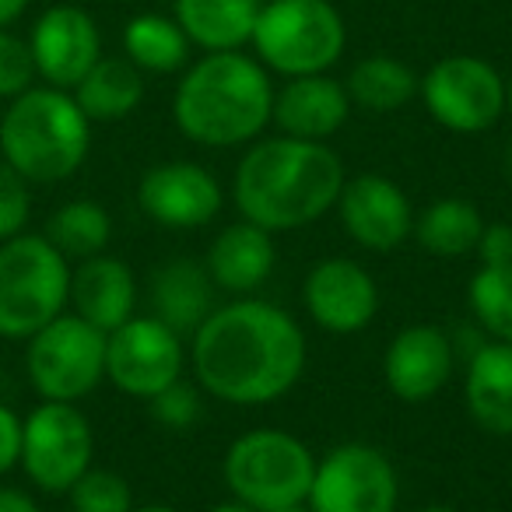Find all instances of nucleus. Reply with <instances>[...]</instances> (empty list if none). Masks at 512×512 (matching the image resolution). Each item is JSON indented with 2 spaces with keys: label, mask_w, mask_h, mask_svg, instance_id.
<instances>
[{
  "label": "nucleus",
  "mask_w": 512,
  "mask_h": 512,
  "mask_svg": "<svg viewBox=\"0 0 512 512\" xmlns=\"http://www.w3.org/2000/svg\"><path fill=\"white\" fill-rule=\"evenodd\" d=\"M306 337L285 309L239 299L214 309L193 334V372L214 400L271 404L299 383Z\"/></svg>",
  "instance_id": "obj_1"
},
{
  "label": "nucleus",
  "mask_w": 512,
  "mask_h": 512,
  "mask_svg": "<svg viewBox=\"0 0 512 512\" xmlns=\"http://www.w3.org/2000/svg\"><path fill=\"white\" fill-rule=\"evenodd\" d=\"M344 190V165L323 141L271 137L242 155L235 204L267 232H288L323 218Z\"/></svg>",
  "instance_id": "obj_2"
},
{
  "label": "nucleus",
  "mask_w": 512,
  "mask_h": 512,
  "mask_svg": "<svg viewBox=\"0 0 512 512\" xmlns=\"http://www.w3.org/2000/svg\"><path fill=\"white\" fill-rule=\"evenodd\" d=\"M274 88L264 64L239 50L207 53L183 74L172 116L193 144L235 148L264 134L271 123Z\"/></svg>",
  "instance_id": "obj_3"
},
{
  "label": "nucleus",
  "mask_w": 512,
  "mask_h": 512,
  "mask_svg": "<svg viewBox=\"0 0 512 512\" xmlns=\"http://www.w3.org/2000/svg\"><path fill=\"white\" fill-rule=\"evenodd\" d=\"M92 148V120L71 92L32 85L0 116V158L25 183L50 186L71 179Z\"/></svg>",
  "instance_id": "obj_4"
},
{
  "label": "nucleus",
  "mask_w": 512,
  "mask_h": 512,
  "mask_svg": "<svg viewBox=\"0 0 512 512\" xmlns=\"http://www.w3.org/2000/svg\"><path fill=\"white\" fill-rule=\"evenodd\" d=\"M71 302L67 256L46 235L0 242V337L29 341Z\"/></svg>",
  "instance_id": "obj_5"
},
{
  "label": "nucleus",
  "mask_w": 512,
  "mask_h": 512,
  "mask_svg": "<svg viewBox=\"0 0 512 512\" xmlns=\"http://www.w3.org/2000/svg\"><path fill=\"white\" fill-rule=\"evenodd\" d=\"M316 456L302 439L281 428H256L228 446L225 484L235 502L256 512H281L309 502Z\"/></svg>",
  "instance_id": "obj_6"
},
{
  "label": "nucleus",
  "mask_w": 512,
  "mask_h": 512,
  "mask_svg": "<svg viewBox=\"0 0 512 512\" xmlns=\"http://www.w3.org/2000/svg\"><path fill=\"white\" fill-rule=\"evenodd\" d=\"M260 64L285 78L327 74L348 46L341 11L330 0H267L253 29Z\"/></svg>",
  "instance_id": "obj_7"
},
{
  "label": "nucleus",
  "mask_w": 512,
  "mask_h": 512,
  "mask_svg": "<svg viewBox=\"0 0 512 512\" xmlns=\"http://www.w3.org/2000/svg\"><path fill=\"white\" fill-rule=\"evenodd\" d=\"M106 337L109 334L81 320L78 313H60L53 323L36 330L25 348L32 390L43 400L60 404L88 397L106 379Z\"/></svg>",
  "instance_id": "obj_8"
},
{
  "label": "nucleus",
  "mask_w": 512,
  "mask_h": 512,
  "mask_svg": "<svg viewBox=\"0 0 512 512\" xmlns=\"http://www.w3.org/2000/svg\"><path fill=\"white\" fill-rule=\"evenodd\" d=\"M95 435L88 418L74 404L43 400L22 421V467L36 488L67 495L81 474L92 467Z\"/></svg>",
  "instance_id": "obj_9"
},
{
  "label": "nucleus",
  "mask_w": 512,
  "mask_h": 512,
  "mask_svg": "<svg viewBox=\"0 0 512 512\" xmlns=\"http://www.w3.org/2000/svg\"><path fill=\"white\" fill-rule=\"evenodd\" d=\"M418 95L435 123L453 134H484L505 113V78L481 57L453 53L421 78Z\"/></svg>",
  "instance_id": "obj_10"
},
{
  "label": "nucleus",
  "mask_w": 512,
  "mask_h": 512,
  "mask_svg": "<svg viewBox=\"0 0 512 512\" xmlns=\"http://www.w3.org/2000/svg\"><path fill=\"white\" fill-rule=\"evenodd\" d=\"M397 470L390 456L365 442H344L316 463L313 512H397Z\"/></svg>",
  "instance_id": "obj_11"
},
{
  "label": "nucleus",
  "mask_w": 512,
  "mask_h": 512,
  "mask_svg": "<svg viewBox=\"0 0 512 512\" xmlns=\"http://www.w3.org/2000/svg\"><path fill=\"white\" fill-rule=\"evenodd\" d=\"M106 376L116 390L151 400L183 376V337L155 316H130L106 337Z\"/></svg>",
  "instance_id": "obj_12"
},
{
  "label": "nucleus",
  "mask_w": 512,
  "mask_h": 512,
  "mask_svg": "<svg viewBox=\"0 0 512 512\" xmlns=\"http://www.w3.org/2000/svg\"><path fill=\"white\" fill-rule=\"evenodd\" d=\"M29 50L36 78H43L50 88L71 92L102 57V32L85 8L53 4L32 25Z\"/></svg>",
  "instance_id": "obj_13"
},
{
  "label": "nucleus",
  "mask_w": 512,
  "mask_h": 512,
  "mask_svg": "<svg viewBox=\"0 0 512 512\" xmlns=\"http://www.w3.org/2000/svg\"><path fill=\"white\" fill-rule=\"evenodd\" d=\"M306 309L323 330L330 334H358L376 320L379 288L376 278L355 260L330 256L316 264L302 288Z\"/></svg>",
  "instance_id": "obj_14"
},
{
  "label": "nucleus",
  "mask_w": 512,
  "mask_h": 512,
  "mask_svg": "<svg viewBox=\"0 0 512 512\" xmlns=\"http://www.w3.org/2000/svg\"><path fill=\"white\" fill-rule=\"evenodd\" d=\"M337 207H341V221L351 239L358 246L372 249V253L397 249L414 228L411 200L404 197V190L393 179L376 176V172L344 179Z\"/></svg>",
  "instance_id": "obj_15"
},
{
  "label": "nucleus",
  "mask_w": 512,
  "mask_h": 512,
  "mask_svg": "<svg viewBox=\"0 0 512 512\" xmlns=\"http://www.w3.org/2000/svg\"><path fill=\"white\" fill-rule=\"evenodd\" d=\"M137 204L165 228H200L221 211V186L204 165L165 162L141 176Z\"/></svg>",
  "instance_id": "obj_16"
},
{
  "label": "nucleus",
  "mask_w": 512,
  "mask_h": 512,
  "mask_svg": "<svg viewBox=\"0 0 512 512\" xmlns=\"http://www.w3.org/2000/svg\"><path fill=\"white\" fill-rule=\"evenodd\" d=\"M456 348L439 327H407L390 341L383 358L386 386L404 404H425L449 383Z\"/></svg>",
  "instance_id": "obj_17"
},
{
  "label": "nucleus",
  "mask_w": 512,
  "mask_h": 512,
  "mask_svg": "<svg viewBox=\"0 0 512 512\" xmlns=\"http://www.w3.org/2000/svg\"><path fill=\"white\" fill-rule=\"evenodd\" d=\"M348 113L351 99L341 81L330 74H306V78H288V85L274 92L271 120L285 137L327 141L348 123Z\"/></svg>",
  "instance_id": "obj_18"
},
{
  "label": "nucleus",
  "mask_w": 512,
  "mask_h": 512,
  "mask_svg": "<svg viewBox=\"0 0 512 512\" xmlns=\"http://www.w3.org/2000/svg\"><path fill=\"white\" fill-rule=\"evenodd\" d=\"M71 302L74 313L99 327L102 334H113L116 327L134 316L137 306V285L134 274L116 256H88L71 274Z\"/></svg>",
  "instance_id": "obj_19"
},
{
  "label": "nucleus",
  "mask_w": 512,
  "mask_h": 512,
  "mask_svg": "<svg viewBox=\"0 0 512 512\" xmlns=\"http://www.w3.org/2000/svg\"><path fill=\"white\" fill-rule=\"evenodd\" d=\"M274 260H278V253H274L271 232L253 225V221H239V225H228L211 242L207 274H211L214 288L246 295L256 292V288L271 278Z\"/></svg>",
  "instance_id": "obj_20"
},
{
  "label": "nucleus",
  "mask_w": 512,
  "mask_h": 512,
  "mask_svg": "<svg viewBox=\"0 0 512 512\" xmlns=\"http://www.w3.org/2000/svg\"><path fill=\"white\" fill-rule=\"evenodd\" d=\"M264 0H172V18L190 46L207 53L242 50L253 39Z\"/></svg>",
  "instance_id": "obj_21"
},
{
  "label": "nucleus",
  "mask_w": 512,
  "mask_h": 512,
  "mask_svg": "<svg viewBox=\"0 0 512 512\" xmlns=\"http://www.w3.org/2000/svg\"><path fill=\"white\" fill-rule=\"evenodd\" d=\"M151 306H155V320H162L179 337L197 334L200 323L214 313V281L207 267L186 256L158 267L151 281Z\"/></svg>",
  "instance_id": "obj_22"
},
{
  "label": "nucleus",
  "mask_w": 512,
  "mask_h": 512,
  "mask_svg": "<svg viewBox=\"0 0 512 512\" xmlns=\"http://www.w3.org/2000/svg\"><path fill=\"white\" fill-rule=\"evenodd\" d=\"M467 407L488 435H512V344L484 341L470 355Z\"/></svg>",
  "instance_id": "obj_23"
},
{
  "label": "nucleus",
  "mask_w": 512,
  "mask_h": 512,
  "mask_svg": "<svg viewBox=\"0 0 512 512\" xmlns=\"http://www.w3.org/2000/svg\"><path fill=\"white\" fill-rule=\"evenodd\" d=\"M71 95L92 123H113L141 106L144 74L127 57H99L92 71L71 88Z\"/></svg>",
  "instance_id": "obj_24"
},
{
  "label": "nucleus",
  "mask_w": 512,
  "mask_h": 512,
  "mask_svg": "<svg viewBox=\"0 0 512 512\" xmlns=\"http://www.w3.org/2000/svg\"><path fill=\"white\" fill-rule=\"evenodd\" d=\"M123 53L137 71L176 74L190 60V39L169 15H134L123 29Z\"/></svg>",
  "instance_id": "obj_25"
},
{
  "label": "nucleus",
  "mask_w": 512,
  "mask_h": 512,
  "mask_svg": "<svg viewBox=\"0 0 512 512\" xmlns=\"http://www.w3.org/2000/svg\"><path fill=\"white\" fill-rule=\"evenodd\" d=\"M421 78L397 57H365L351 67L348 74V99L355 106L369 109V113H393V109H404L407 102L418 95Z\"/></svg>",
  "instance_id": "obj_26"
},
{
  "label": "nucleus",
  "mask_w": 512,
  "mask_h": 512,
  "mask_svg": "<svg viewBox=\"0 0 512 512\" xmlns=\"http://www.w3.org/2000/svg\"><path fill=\"white\" fill-rule=\"evenodd\" d=\"M414 239L432 256H463L474 253L477 239L484 232V218L470 200L463 197H442L428 204L414 221Z\"/></svg>",
  "instance_id": "obj_27"
},
{
  "label": "nucleus",
  "mask_w": 512,
  "mask_h": 512,
  "mask_svg": "<svg viewBox=\"0 0 512 512\" xmlns=\"http://www.w3.org/2000/svg\"><path fill=\"white\" fill-rule=\"evenodd\" d=\"M43 235L67 260H88V256H99L109 246L113 221H109L106 207L95 204V200H71L46 221Z\"/></svg>",
  "instance_id": "obj_28"
},
{
  "label": "nucleus",
  "mask_w": 512,
  "mask_h": 512,
  "mask_svg": "<svg viewBox=\"0 0 512 512\" xmlns=\"http://www.w3.org/2000/svg\"><path fill=\"white\" fill-rule=\"evenodd\" d=\"M470 313L495 341L512 344V264L481 267L470 281Z\"/></svg>",
  "instance_id": "obj_29"
},
{
  "label": "nucleus",
  "mask_w": 512,
  "mask_h": 512,
  "mask_svg": "<svg viewBox=\"0 0 512 512\" xmlns=\"http://www.w3.org/2000/svg\"><path fill=\"white\" fill-rule=\"evenodd\" d=\"M71 495V509L74 512H130L134 509V495H130V484L123 481L113 470H92L74 481Z\"/></svg>",
  "instance_id": "obj_30"
},
{
  "label": "nucleus",
  "mask_w": 512,
  "mask_h": 512,
  "mask_svg": "<svg viewBox=\"0 0 512 512\" xmlns=\"http://www.w3.org/2000/svg\"><path fill=\"white\" fill-rule=\"evenodd\" d=\"M32 81H36V64H32L29 39L0 29V99H18L22 92H29Z\"/></svg>",
  "instance_id": "obj_31"
},
{
  "label": "nucleus",
  "mask_w": 512,
  "mask_h": 512,
  "mask_svg": "<svg viewBox=\"0 0 512 512\" xmlns=\"http://www.w3.org/2000/svg\"><path fill=\"white\" fill-rule=\"evenodd\" d=\"M200 411H204V400H200V393L193 390L190 383H183V379H176V383H169L162 393L151 397V414H155V421L172 428V432L193 428L200 421Z\"/></svg>",
  "instance_id": "obj_32"
},
{
  "label": "nucleus",
  "mask_w": 512,
  "mask_h": 512,
  "mask_svg": "<svg viewBox=\"0 0 512 512\" xmlns=\"http://www.w3.org/2000/svg\"><path fill=\"white\" fill-rule=\"evenodd\" d=\"M32 211L29 183L0 158V242L25 232Z\"/></svg>",
  "instance_id": "obj_33"
},
{
  "label": "nucleus",
  "mask_w": 512,
  "mask_h": 512,
  "mask_svg": "<svg viewBox=\"0 0 512 512\" xmlns=\"http://www.w3.org/2000/svg\"><path fill=\"white\" fill-rule=\"evenodd\" d=\"M474 253L481 256V267L512 264V225H484Z\"/></svg>",
  "instance_id": "obj_34"
},
{
  "label": "nucleus",
  "mask_w": 512,
  "mask_h": 512,
  "mask_svg": "<svg viewBox=\"0 0 512 512\" xmlns=\"http://www.w3.org/2000/svg\"><path fill=\"white\" fill-rule=\"evenodd\" d=\"M22 460V418L8 404H0V474H8Z\"/></svg>",
  "instance_id": "obj_35"
},
{
  "label": "nucleus",
  "mask_w": 512,
  "mask_h": 512,
  "mask_svg": "<svg viewBox=\"0 0 512 512\" xmlns=\"http://www.w3.org/2000/svg\"><path fill=\"white\" fill-rule=\"evenodd\" d=\"M0 512H39L36 498L18 488H0Z\"/></svg>",
  "instance_id": "obj_36"
},
{
  "label": "nucleus",
  "mask_w": 512,
  "mask_h": 512,
  "mask_svg": "<svg viewBox=\"0 0 512 512\" xmlns=\"http://www.w3.org/2000/svg\"><path fill=\"white\" fill-rule=\"evenodd\" d=\"M32 0H0V29H11L29 11Z\"/></svg>",
  "instance_id": "obj_37"
},
{
  "label": "nucleus",
  "mask_w": 512,
  "mask_h": 512,
  "mask_svg": "<svg viewBox=\"0 0 512 512\" xmlns=\"http://www.w3.org/2000/svg\"><path fill=\"white\" fill-rule=\"evenodd\" d=\"M211 512H256V509H249V505H242V502H221V505H214Z\"/></svg>",
  "instance_id": "obj_38"
},
{
  "label": "nucleus",
  "mask_w": 512,
  "mask_h": 512,
  "mask_svg": "<svg viewBox=\"0 0 512 512\" xmlns=\"http://www.w3.org/2000/svg\"><path fill=\"white\" fill-rule=\"evenodd\" d=\"M502 172H505V179L512 183V141H509V148H505V158H502Z\"/></svg>",
  "instance_id": "obj_39"
},
{
  "label": "nucleus",
  "mask_w": 512,
  "mask_h": 512,
  "mask_svg": "<svg viewBox=\"0 0 512 512\" xmlns=\"http://www.w3.org/2000/svg\"><path fill=\"white\" fill-rule=\"evenodd\" d=\"M130 512H179V509H169V505H141V509H130Z\"/></svg>",
  "instance_id": "obj_40"
},
{
  "label": "nucleus",
  "mask_w": 512,
  "mask_h": 512,
  "mask_svg": "<svg viewBox=\"0 0 512 512\" xmlns=\"http://www.w3.org/2000/svg\"><path fill=\"white\" fill-rule=\"evenodd\" d=\"M505 113L512 116V78L505 81Z\"/></svg>",
  "instance_id": "obj_41"
},
{
  "label": "nucleus",
  "mask_w": 512,
  "mask_h": 512,
  "mask_svg": "<svg viewBox=\"0 0 512 512\" xmlns=\"http://www.w3.org/2000/svg\"><path fill=\"white\" fill-rule=\"evenodd\" d=\"M418 512H456L453 505H428V509H418Z\"/></svg>",
  "instance_id": "obj_42"
},
{
  "label": "nucleus",
  "mask_w": 512,
  "mask_h": 512,
  "mask_svg": "<svg viewBox=\"0 0 512 512\" xmlns=\"http://www.w3.org/2000/svg\"><path fill=\"white\" fill-rule=\"evenodd\" d=\"M281 512H313V509H302V505H295V509H281Z\"/></svg>",
  "instance_id": "obj_43"
},
{
  "label": "nucleus",
  "mask_w": 512,
  "mask_h": 512,
  "mask_svg": "<svg viewBox=\"0 0 512 512\" xmlns=\"http://www.w3.org/2000/svg\"><path fill=\"white\" fill-rule=\"evenodd\" d=\"M470 4H484V0H470Z\"/></svg>",
  "instance_id": "obj_44"
}]
</instances>
